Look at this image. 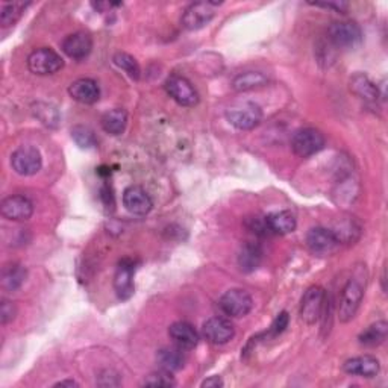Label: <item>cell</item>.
Listing matches in <instances>:
<instances>
[{"label": "cell", "mask_w": 388, "mask_h": 388, "mask_svg": "<svg viewBox=\"0 0 388 388\" xmlns=\"http://www.w3.org/2000/svg\"><path fill=\"white\" fill-rule=\"evenodd\" d=\"M365 290V265H361L355 275L348 281L341 292L340 305H338V318L341 323H348L357 316L360 305L362 302Z\"/></svg>", "instance_id": "1"}, {"label": "cell", "mask_w": 388, "mask_h": 388, "mask_svg": "<svg viewBox=\"0 0 388 388\" xmlns=\"http://www.w3.org/2000/svg\"><path fill=\"white\" fill-rule=\"evenodd\" d=\"M326 306H328L326 292L318 285H313L308 288L302 297L299 316H301L302 321H305L306 325H316L317 321L323 317Z\"/></svg>", "instance_id": "2"}, {"label": "cell", "mask_w": 388, "mask_h": 388, "mask_svg": "<svg viewBox=\"0 0 388 388\" xmlns=\"http://www.w3.org/2000/svg\"><path fill=\"white\" fill-rule=\"evenodd\" d=\"M326 138L318 129L302 128L294 132L292 138V149L301 158L313 157L325 148Z\"/></svg>", "instance_id": "3"}, {"label": "cell", "mask_w": 388, "mask_h": 388, "mask_svg": "<svg viewBox=\"0 0 388 388\" xmlns=\"http://www.w3.org/2000/svg\"><path fill=\"white\" fill-rule=\"evenodd\" d=\"M328 38L338 49H353L361 43L362 32L355 21H334L328 29Z\"/></svg>", "instance_id": "4"}, {"label": "cell", "mask_w": 388, "mask_h": 388, "mask_svg": "<svg viewBox=\"0 0 388 388\" xmlns=\"http://www.w3.org/2000/svg\"><path fill=\"white\" fill-rule=\"evenodd\" d=\"M226 118L232 126L240 131H252L261 123L262 109L257 104L245 102L229 108L226 111Z\"/></svg>", "instance_id": "5"}, {"label": "cell", "mask_w": 388, "mask_h": 388, "mask_svg": "<svg viewBox=\"0 0 388 388\" xmlns=\"http://www.w3.org/2000/svg\"><path fill=\"white\" fill-rule=\"evenodd\" d=\"M29 70L38 76L55 74L64 67V60L61 55L49 48H41L32 52L28 57Z\"/></svg>", "instance_id": "6"}, {"label": "cell", "mask_w": 388, "mask_h": 388, "mask_svg": "<svg viewBox=\"0 0 388 388\" xmlns=\"http://www.w3.org/2000/svg\"><path fill=\"white\" fill-rule=\"evenodd\" d=\"M306 246L317 257H331L340 249L341 243L331 229L317 226L308 231Z\"/></svg>", "instance_id": "7"}, {"label": "cell", "mask_w": 388, "mask_h": 388, "mask_svg": "<svg viewBox=\"0 0 388 388\" xmlns=\"http://www.w3.org/2000/svg\"><path fill=\"white\" fill-rule=\"evenodd\" d=\"M11 167L20 176L37 174L43 167V157L34 146H21L11 155Z\"/></svg>", "instance_id": "8"}, {"label": "cell", "mask_w": 388, "mask_h": 388, "mask_svg": "<svg viewBox=\"0 0 388 388\" xmlns=\"http://www.w3.org/2000/svg\"><path fill=\"white\" fill-rule=\"evenodd\" d=\"M218 306L229 317H245L253 306L252 296L243 288H231L220 297Z\"/></svg>", "instance_id": "9"}, {"label": "cell", "mask_w": 388, "mask_h": 388, "mask_svg": "<svg viewBox=\"0 0 388 388\" xmlns=\"http://www.w3.org/2000/svg\"><path fill=\"white\" fill-rule=\"evenodd\" d=\"M165 92L181 106H196L199 104V93L193 84L184 76L173 74L165 81Z\"/></svg>", "instance_id": "10"}, {"label": "cell", "mask_w": 388, "mask_h": 388, "mask_svg": "<svg viewBox=\"0 0 388 388\" xmlns=\"http://www.w3.org/2000/svg\"><path fill=\"white\" fill-rule=\"evenodd\" d=\"M214 2H197L192 4L184 11L181 23L187 31H199L205 28L216 16Z\"/></svg>", "instance_id": "11"}, {"label": "cell", "mask_w": 388, "mask_h": 388, "mask_svg": "<svg viewBox=\"0 0 388 388\" xmlns=\"http://www.w3.org/2000/svg\"><path fill=\"white\" fill-rule=\"evenodd\" d=\"M202 336L211 345L221 346L234 338L235 328L231 323V320L225 317H211L204 323Z\"/></svg>", "instance_id": "12"}, {"label": "cell", "mask_w": 388, "mask_h": 388, "mask_svg": "<svg viewBox=\"0 0 388 388\" xmlns=\"http://www.w3.org/2000/svg\"><path fill=\"white\" fill-rule=\"evenodd\" d=\"M0 213L11 221H26L34 214V205L26 196H9L0 204Z\"/></svg>", "instance_id": "13"}, {"label": "cell", "mask_w": 388, "mask_h": 388, "mask_svg": "<svg viewBox=\"0 0 388 388\" xmlns=\"http://www.w3.org/2000/svg\"><path fill=\"white\" fill-rule=\"evenodd\" d=\"M134 272L135 264L131 260H121L117 265L116 276H114V290L120 301H128L135 293L134 284Z\"/></svg>", "instance_id": "14"}, {"label": "cell", "mask_w": 388, "mask_h": 388, "mask_svg": "<svg viewBox=\"0 0 388 388\" xmlns=\"http://www.w3.org/2000/svg\"><path fill=\"white\" fill-rule=\"evenodd\" d=\"M61 49L69 58L81 61L92 53L93 38L87 32H74V34H70L64 38V41L61 43Z\"/></svg>", "instance_id": "15"}, {"label": "cell", "mask_w": 388, "mask_h": 388, "mask_svg": "<svg viewBox=\"0 0 388 388\" xmlns=\"http://www.w3.org/2000/svg\"><path fill=\"white\" fill-rule=\"evenodd\" d=\"M123 205L129 213L135 216H146L153 208L150 196L138 185H131L123 192Z\"/></svg>", "instance_id": "16"}, {"label": "cell", "mask_w": 388, "mask_h": 388, "mask_svg": "<svg viewBox=\"0 0 388 388\" xmlns=\"http://www.w3.org/2000/svg\"><path fill=\"white\" fill-rule=\"evenodd\" d=\"M69 94L76 102L84 105H93L101 99V88L90 77H81V79L72 82V85L69 87Z\"/></svg>", "instance_id": "17"}, {"label": "cell", "mask_w": 388, "mask_h": 388, "mask_svg": "<svg viewBox=\"0 0 388 388\" xmlns=\"http://www.w3.org/2000/svg\"><path fill=\"white\" fill-rule=\"evenodd\" d=\"M343 370L352 376H361V378H375L381 370V364L372 355H362L355 357L343 364Z\"/></svg>", "instance_id": "18"}, {"label": "cell", "mask_w": 388, "mask_h": 388, "mask_svg": "<svg viewBox=\"0 0 388 388\" xmlns=\"http://www.w3.org/2000/svg\"><path fill=\"white\" fill-rule=\"evenodd\" d=\"M169 336L174 345L184 350L194 349L199 343L197 331L187 321H176V323H173L169 328Z\"/></svg>", "instance_id": "19"}, {"label": "cell", "mask_w": 388, "mask_h": 388, "mask_svg": "<svg viewBox=\"0 0 388 388\" xmlns=\"http://www.w3.org/2000/svg\"><path fill=\"white\" fill-rule=\"evenodd\" d=\"M349 88L355 96H358L360 99H364L367 102H376L381 97L378 85L364 73H355L349 81Z\"/></svg>", "instance_id": "20"}, {"label": "cell", "mask_w": 388, "mask_h": 388, "mask_svg": "<svg viewBox=\"0 0 388 388\" xmlns=\"http://www.w3.org/2000/svg\"><path fill=\"white\" fill-rule=\"evenodd\" d=\"M265 223H267L270 234H278V235L290 234V232H293L297 226L296 217L290 211L272 213L265 217Z\"/></svg>", "instance_id": "21"}, {"label": "cell", "mask_w": 388, "mask_h": 388, "mask_svg": "<svg viewBox=\"0 0 388 388\" xmlns=\"http://www.w3.org/2000/svg\"><path fill=\"white\" fill-rule=\"evenodd\" d=\"M28 278V270L23 265L11 262L2 269V276H0V282L5 292H16L25 284Z\"/></svg>", "instance_id": "22"}, {"label": "cell", "mask_w": 388, "mask_h": 388, "mask_svg": "<svg viewBox=\"0 0 388 388\" xmlns=\"http://www.w3.org/2000/svg\"><path fill=\"white\" fill-rule=\"evenodd\" d=\"M102 129L109 135H121L128 126V113L123 108H114L102 116Z\"/></svg>", "instance_id": "23"}, {"label": "cell", "mask_w": 388, "mask_h": 388, "mask_svg": "<svg viewBox=\"0 0 388 388\" xmlns=\"http://www.w3.org/2000/svg\"><path fill=\"white\" fill-rule=\"evenodd\" d=\"M185 355L181 348H164L157 353V362L165 372H177L185 365Z\"/></svg>", "instance_id": "24"}, {"label": "cell", "mask_w": 388, "mask_h": 388, "mask_svg": "<svg viewBox=\"0 0 388 388\" xmlns=\"http://www.w3.org/2000/svg\"><path fill=\"white\" fill-rule=\"evenodd\" d=\"M269 79L267 76L261 72H245L237 74L234 79H232V88L235 92H250V90H257V88H261L264 85H267Z\"/></svg>", "instance_id": "25"}, {"label": "cell", "mask_w": 388, "mask_h": 388, "mask_svg": "<svg viewBox=\"0 0 388 388\" xmlns=\"http://www.w3.org/2000/svg\"><path fill=\"white\" fill-rule=\"evenodd\" d=\"M262 260V250L257 245V243H246L245 246L241 248L240 255H238V264L243 272L250 273L258 269V265L261 264Z\"/></svg>", "instance_id": "26"}, {"label": "cell", "mask_w": 388, "mask_h": 388, "mask_svg": "<svg viewBox=\"0 0 388 388\" xmlns=\"http://www.w3.org/2000/svg\"><path fill=\"white\" fill-rule=\"evenodd\" d=\"M387 336H388V323L385 320H381L370 325L365 331H362L358 340L362 346L375 348V346L382 345V343L387 340Z\"/></svg>", "instance_id": "27"}, {"label": "cell", "mask_w": 388, "mask_h": 388, "mask_svg": "<svg viewBox=\"0 0 388 388\" xmlns=\"http://www.w3.org/2000/svg\"><path fill=\"white\" fill-rule=\"evenodd\" d=\"M341 245H350L360 238L361 228L353 218H343L331 229Z\"/></svg>", "instance_id": "28"}, {"label": "cell", "mask_w": 388, "mask_h": 388, "mask_svg": "<svg viewBox=\"0 0 388 388\" xmlns=\"http://www.w3.org/2000/svg\"><path fill=\"white\" fill-rule=\"evenodd\" d=\"M29 4L25 2H6L2 5V11H0V25L4 28L14 26L17 21L23 16Z\"/></svg>", "instance_id": "29"}, {"label": "cell", "mask_w": 388, "mask_h": 388, "mask_svg": "<svg viewBox=\"0 0 388 388\" xmlns=\"http://www.w3.org/2000/svg\"><path fill=\"white\" fill-rule=\"evenodd\" d=\"M114 64L117 65L118 69L123 70L129 77H132V79H135V81L140 79L141 69H140L137 60L132 57V55L125 53V52L116 53L114 55Z\"/></svg>", "instance_id": "30"}, {"label": "cell", "mask_w": 388, "mask_h": 388, "mask_svg": "<svg viewBox=\"0 0 388 388\" xmlns=\"http://www.w3.org/2000/svg\"><path fill=\"white\" fill-rule=\"evenodd\" d=\"M72 138L82 149H92L97 146V138L94 132L87 126H74L72 129Z\"/></svg>", "instance_id": "31"}, {"label": "cell", "mask_w": 388, "mask_h": 388, "mask_svg": "<svg viewBox=\"0 0 388 388\" xmlns=\"http://www.w3.org/2000/svg\"><path fill=\"white\" fill-rule=\"evenodd\" d=\"M34 113H35V117H38L41 120V123H44L46 126L55 128L58 125L60 117H58L57 109H55L53 106H50L48 104H37Z\"/></svg>", "instance_id": "32"}, {"label": "cell", "mask_w": 388, "mask_h": 388, "mask_svg": "<svg viewBox=\"0 0 388 388\" xmlns=\"http://www.w3.org/2000/svg\"><path fill=\"white\" fill-rule=\"evenodd\" d=\"M143 385H146V387H174L176 382L172 378L170 372H165L161 369L160 372L150 373L148 378L144 379Z\"/></svg>", "instance_id": "33"}, {"label": "cell", "mask_w": 388, "mask_h": 388, "mask_svg": "<svg viewBox=\"0 0 388 388\" xmlns=\"http://www.w3.org/2000/svg\"><path fill=\"white\" fill-rule=\"evenodd\" d=\"M288 320H290V317H288V314L285 311L279 313L278 316H276V318L273 320L272 326L269 328V332H265V336H269L272 338L281 336L282 332L285 331V328L288 326Z\"/></svg>", "instance_id": "34"}, {"label": "cell", "mask_w": 388, "mask_h": 388, "mask_svg": "<svg viewBox=\"0 0 388 388\" xmlns=\"http://www.w3.org/2000/svg\"><path fill=\"white\" fill-rule=\"evenodd\" d=\"M17 314V308L14 302L8 301V299H4L2 304H0V321L2 325H8L9 321H13Z\"/></svg>", "instance_id": "35"}, {"label": "cell", "mask_w": 388, "mask_h": 388, "mask_svg": "<svg viewBox=\"0 0 388 388\" xmlns=\"http://www.w3.org/2000/svg\"><path fill=\"white\" fill-rule=\"evenodd\" d=\"M97 384L101 387H117L120 385V378L118 375L113 370H104L101 375H99Z\"/></svg>", "instance_id": "36"}, {"label": "cell", "mask_w": 388, "mask_h": 388, "mask_svg": "<svg viewBox=\"0 0 388 388\" xmlns=\"http://www.w3.org/2000/svg\"><path fill=\"white\" fill-rule=\"evenodd\" d=\"M309 5H313L316 8H325V9H332V11H336V13H341V14H345L346 11L349 9V4L346 2H317V4H309Z\"/></svg>", "instance_id": "37"}, {"label": "cell", "mask_w": 388, "mask_h": 388, "mask_svg": "<svg viewBox=\"0 0 388 388\" xmlns=\"http://www.w3.org/2000/svg\"><path fill=\"white\" fill-rule=\"evenodd\" d=\"M204 388H220L223 387V381H221L220 376H211V378H208L202 382Z\"/></svg>", "instance_id": "38"}, {"label": "cell", "mask_w": 388, "mask_h": 388, "mask_svg": "<svg viewBox=\"0 0 388 388\" xmlns=\"http://www.w3.org/2000/svg\"><path fill=\"white\" fill-rule=\"evenodd\" d=\"M77 385H79V384H77V382L73 381V379H64V381H60V382L55 384V387H70V388L77 387Z\"/></svg>", "instance_id": "39"}]
</instances>
